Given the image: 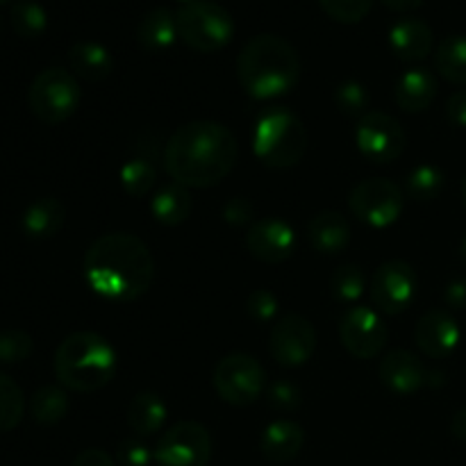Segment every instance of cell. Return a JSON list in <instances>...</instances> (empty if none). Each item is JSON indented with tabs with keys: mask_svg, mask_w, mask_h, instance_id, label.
I'll return each instance as SVG.
<instances>
[{
	"mask_svg": "<svg viewBox=\"0 0 466 466\" xmlns=\"http://www.w3.org/2000/svg\"><path fill=\"white\" fill-rule=\"evenodd\" d=\"M82 91L76 76L66 68H46L32 80L27 103L32 114L48 126H57L71 118L80 107Z\"/></svg>",
	"mask_w": 466,
	"mask_h": 466,
	"instance_id": "52a82bcc",
	"label": "cell"
},
{
	"mask_svg": "<svg viewBox=\"0 0 466 466\" xmlns=\"http://www.w3.org/2000/svg\"><path fill=\"white\" fill-rule=\"evenodd\" d=\"M305 446V431L296 421L278 419L268 423L259 440V451L273 464H287L299 458Z\"/></svg>",
	"mask_w": 466,
	"mask_h": 466,
	"instance_id": "ac0fdd59",
	"label": "cell"
},
{
	"mask_svg": "<svg viewBox=\"0 0 466 466\" xmlns=\"http://www.w3.org/2000/svg\"><path fill=\"white\" fill-rule=\"evenodd\" d=\"M460 258H462L466 262V237L462 239V244H460Z\"/></svg>",
	"mask_w": 466,
	"mask_h": 466,
	"instance_id": "bcb514c9",
	"label": "cell"
},
{
	"mask_svg": "<svg viewBox=\"0 0 466 466\" xmlns=\"http://www.w3.org/2000/svg\"><path fill=\"white\" fill-rule=\"evenodd\" d=\"M223 217H226L228 223H246L253 217V205L246 198H235L226 205Z\"/></svg>",
	"mask_w": 466,
	"mask_h": 466,
	"instance_id": "60d3db41",
	"label": "cell"
},
{
	"mask_svg": "<svg viewBox=\"0 0 466 466\" xmlns=\"http://www.w3.org/2000/svg\"><path fill=\"white\" fill-rule=\"evenodd\" d=\"M5 3H12V0H0V5H5Z\"/></svg>",
	"mask_w": 466,
	"mask_h": 466,
	"instance_id": "681fc988",
	"label": "cell"
},
{
	"mask_svg": "<svg viewBox=\"0 0 466 466\" xmlns=\"http://www.w3.org/2000/svg\"><path fill=\"white\" fill-rule=\"evenodd\" d=\"M444 300L449 308L464 309L466 308V280H453L444 291Z\"/></svg>",
	"mask_w": 466,
	"mask_h": 466,
	"instance_id": "7bdbcfd3",
	"label": "cell"
},
{
	"mask_svg": "<svg viewBox=\"0 0 466 466\" xmlns=\"http://www.w3.org/2000/svg\"><path fill=\"white\" fill-rule=\"evenodd\" d=\"M66 218V209L57 198H39L23 212L21 226L30 239H50L57 235Z\"/></svg>",
	"mask_w": 466,
	"mask_h": 466,
	"instance_id": "cb8c5ba5",
	"label": "cell"
},
{
	"mask_svg": "<svg viewBox=\"0 0 466 466\" xmlns=\"http://www.w3.org/2000/svg\"><path fill=\"white\" fill-rule=\"evenodd\" d=\"M85 278L103 299L118 303L137 300L153 285V253L139 237L127 232L103 235L86 250Z\"/></svg>",
	"mask_w": 466,
	"mask_h": 466,
	"instance_id": "7a4b0ae2",
	"label": "cell"
},
{
	"mask_svg": "<svg viewBox=\"0 0 466 466\" xmlns=\"http://www.w3.org/2000/svg\"><path fill=\"white\" fill-rule=\"evenodd\" d=\"M246 246L259 262L280 264L294 253L296 235L289 223H285L282 218H259L250 226L248 235H246Z\"/></svg>",
	"mask_w": 466,
	"mask_h": 466,
	"instance_id": "9a60e30c",
	"label": "cell"
},
{
	"mask_svg": "<svg viewBox=\"0 0 466 466\" xmlns=\"http://www.w3.org/2000/svg\"><path fill=\"white\" fill-rule=\"evenodd\" d=\"M330 291L339 303H355L364 294V273L355 264H341L330 278Z\"/></svg>",
	"mask_w": 466,
	"mask_h": 466,
	"instance_id": "1f68e13d",
	"label": "cell"
},
{
	"mask_svg": "<svg viewBox=\"0 0 466 466\" xmlns=\"http://www.w3.org/2000/svg\"><path fill=\"white\" fill-rule=\"evenodd\" d=\"M155 455L139 440H127L118 446V462L123 466H148Z\"/></svg>",
	"mask_w": 466,
	"mask_h": 466,
	"instance_id": "f35d334b",
	"label": "cell"
},
{
	"mask_svg": "<svg viewBox=\"0 0 466 466\" xmlns=\"http://www.w3.org/2000/svg\"><path fill=\"white\" fill-rule=\"evenodd\" d=\"M137 39L150 53H162L168 50L177 39V21L176 14L167 7H155L141 18L137 27Z\"/></svg>",
	"mask_w": 466,
	"mask_h": 466,
	"instance_id": "603a6c76",
	"label": "cell"
},
{
	"mask_svg": "<svg viewBox=\"0 0 466 466\" xmlns=\"http://www.w3.org/2000/svg\"><path fill=\"white\" fill-rule=\"evenodd\" d=\"M308 239L314 250L323 255H337L349 246L350 226L339 212H319L308 223Z\"/></svg>",
	"mask_w": 466,
	"mask_h": 466,
	"instance_id": "ffe728a7",
	"label": "cell"
},
{
	"mask_svg": "<svg viewBox=\"0 0 466 466\" xmlns=\"http://www.w3.org/2000/svg\"><path fill=\"white\" fill-rule=\"evenodd\" d=\"M176 3H180V5H189V3H194V0H176Z\"/></svg>",
	"mask_w": 466,
	"mask_h": 466,
	"instance_id": "c3c4849f",
	"label": "cell"
},
{
	"mask_svg": "<svg viewBox=\"0 0 466 466\" xmlns=\"http://www.w3.org/2000/svg\"><path fill=\"white\" fill-rule=\"evenodd\" d=\"M446 116L455 127H466V89L455 91L446 103Z\"/></svg>",
	"mask_w": 466,
	"mask_h": 466,
	"instance_id": "ab89813d",
	"label": "cell"
},
{
	"mask_svg": "<svg viewBox=\"0 0 466 466\" xmlns=\"http://www.w3.org/2000/svg\"><path fill=\"white\" fill-rule=\"evenodd\" d=\"M68 408H71V400H68L66 391L55 385L41 387L30 399V414L41 426L59 423L68 414Z\"/></svg>",
	"mask_w": 466,
	"mask_h": 466,
	"instance_id": "4316f807",
	"label": "cell"
},
{
	"mask_svg": "<svg viewBox=\"0 0 466 466\" xmlns=\"http://www.w3.org/2000/svg\"><path fill=\"white\" fill-rule=\"evenodd\" d=\"M358 148L369 162L390 164L403 155L405 130L394 116L382 112H369L360 118V126L355 130Z\"/></svg>",
	"mask_w": 466,
	"mask_h": 466,
	"instance_id": "8fae6325",
	"label": "cell"
},
{
	"mask_svg": "<svg viewBox=\"0 0 466 466\" xmlns=\"http://www.w3.org/2000/svg\"><path fill=\"white\" fill-rule=\"evenodd\" d=\"M157 466H208L212 460V437L196 421L168 428L153 451Z\"/></svg>",
	"mask_w": 466,
	"mask_h": 466,
	"instance_id": "30bf717a",
	"label": "cell"
},
{
	"mask_svg": "<svg viewBox=\"0 0 466 466\" xmlns=\"http://www.w3.org/2000/svg\"><path fill=\"white\" fill-rule=\"evenodd\" d=\"M435 66L441 77L455 85H466V36H446L435 53Z\"/></svg>",
	"mask_w": 466,
	"mask_h": 466,
	"instance_id": "83f0119b",
	"label": "cell"
},
{
	"mask_svg": "<svg viewBox=\"0 0 466 466\" xmlns=\"http://www.w3.org/2000/svg\"><path fill=\"white\" fill-rule=\"evenodd\" d=\"M155 177H157V171H155L153 162L148 157H135L127 164H123L121 168L123 189L130 196H135V198L148 194L150 187L155 185Z\"/></svg>",
	"mask_w": 466,
	"mask_h": 466,
	"instance_id": "4dcf8cb0",
	"label": "cell"
},
{
	"mask_svg": "<svg viewBox=\"0 0 466 466\" xmlns=\"http://www.w3.org/2000/svg\"><path fill=\"white\" fill-rule=\"evenodd\" d=\"M73 76L86 82H100L112 73V53L98 41H77L68 50Z\"/></svg>",
	"mask_w": 466,
	"mask_h": 466,
	"instance_id": "7402d4cb",
	"label": "cell"
},
{
	"mask_svg": "<svg viewBox=\"0 0 466 466\" xmlns=\"http://www.w3.org/2000/svg\"><path fill=\"white\" fill-rule=\"evenodd\" d=\"M462 200H464V208H466V177L462 180Z\"/></svg>",
	"mask_w": 466,
	"mask_h": 466,
	"instance_id": "7dc6e473",
	"label": "cell"
},
{
	"mask_svg": "<svg viewBox=\"0 0 466 466\" xmlns=\"http://www.w3.org/2000/svg\"><path fill=\"white\" fill-rule=\"evenodd\" d=\"M300 403H303V396H300L299 387H294L291 382L278 380L268 390V405H273L278 412H294Z\"/></svg>",
	"mask_w": 466,
	"mask_h": 466,
	"instance_id": "8d00e7d4",
	"label": "cell"
},
{
	"mask_svg": "<svg viewBox=\"0 0 466 466\" xmlns=\"http://www.w3.org/2000/svg\"><path fill=\"white\" fill-rule=\"evenodd\" d=\"M177 36L198 53H217L235 36V18L214 0H194L176 12Z\"/></svg>",
	"mask_w": 466,
	"mask_h": 466,
	"instance_id": "8992f818",
	"label": "cell"
},
{
	"mask_svg": "<svg viewBox=\"0 0 466 466\" xmlns=\"http://www.w3.org/2000/svg\"><path fill=\"white\" fill-rule=\"evenodd\" d=\"M314 349H317V332L312 323L300 314H287L273 326L268 350L282 367H300L312 358Z\"/></svg>",
	"mask_w": 466,
	"mask_h": 466,
	"instance_id": "5bb4252c",
	"label": "cell"
},
{
	"mask_svg": "<svg viewBox=\"0 0 466 466\" xmlns=\"http://www.w3.org/2000/svg\"><path fill=\"white\" fill-rule=\"evenodd\" d=\"M71 466H116V464H114V460L109 458L105 451L86 449V451H82L76 460H73Z\"/></svg>",
	"mask_w": 466,
	"mask_h": 466,
	"instance_id": "b9f144b4",
	"label": "cell"
},
{
	"mask_svg": "<svg viewBox=\"0 0 466 466\" xmlns=\"http://www.w3.org/2000/svg\"><path fill=\"white\" fill-rule=\"evenodd\" d=\"M32 355V337L23 330H7L0 335V364L25 362Z\"/></svg>",
	"mask_w": 466,
	"mask_h": 466,
	"instance_id": "d590c367",
	"label": "cell"
},
{
	"mask_svg": "<svg viewBox=\"0 0 466 466\" xmlns=\"http://www.w3.org/2000/svg\"><path fill=\"white\" fill-rule=\"evenodd\" d=\"M237 137L217 121H191L177 127L164 146V168L187 189L214 187L235 168Z\"/></svg>",
	"mask_w": 466,
	"mask_h": 466,
	"instance_id": "6da1fadb",
	"label": "cell"
},
{
	"mask_svg": "<svg viewBox=\"0 0 466 466\" xmlns=\"http://www.w3.org/2000/svg\"><path fill=\"white\" fill-rule=\"evenodd\" d=\"M191 209H194V198L189 189L177 182L162 187L150 203V212L164 226H180L189 218Z\"/></svg>",
	"mask_w": 466,
	"mask_h": 466,
	"instance_id": "484cf974",
	"label": "cell"
},
{
	"mask_svg": "<svg viewBox=\"0 0 466 466\" xmlns=\"http://www.w3.org/2000/svg\"><path fill=\"white\" fill-rule=\"evenodd\" d=\"M9 23L18 36L35 39V36L44 35L46 27H48V14L35 0H21L9 12Z\"/></svg>",
	"mask_w": 466,
	"mask_h": 466,
	"instance_id": "f1b7e54d",
	"label": "cell"
},
{
	"mask_svg": "<svg viewBox=\"0 0 466 466\" xmlns=\"http://www.w3.org/2000/svg\"><path fill=\"white\" fill-rule=\"evenodd\" d=\"M335 105L339 107V112H344L346 116H360L369 114V91L362 82L358 80H346L337 86L335 91Z\"/></svg>",
	"mask_w": 466,
	"mask_h": 466,
	"instance_id": "836d02e7",
	"label": "cell"
},
{
	"mask_svg": "<svg viewBox=\"0 0 466 466\" xmlns=\"http://www.w3.org/2000/svg\"><path fill=\"white\" fill-rule=\"evenodd\" d=\"M373 3L376 0H319L323 12L337 23H344V25H353L360 23L369 12H371Z\"/></svg>",
	"mask_w": 466,
	"mask_h": 466,
	"instance_id": "e575fe53",
	"label": "cell"
},
{
	"mask_svg": "<svg viewBox=\"0 0 466 466\" xmlns=\"http://www.w3.org/2000/svg\"><path fill=\"white\" fill-rule=\"evenodd\" d=\"M390 46L396 57L403 62H421L432 53L435 35L421 18H405V21L394 23L390 30Z\"/></svg>",
	"mask_w": 466,
	"mask_h": 466,
	"instance_id": "d6986e66",
	"label": "cell"
},
{
	"mask_svg": "<svg viewBox=\"0 0 466 466\" xmlns=\"http://www.w3.org/2000/svg\"><path fill=\"white\" fill-rule=\"evenodd\" d=\"M248 312L255 321L267 323L276 317L278 299L268 289H258L248 296Z\"/></svg>",
	"mask_w": 466,
	"mask_h": 466,
	"instance_id": "74e56055",
	"label": "cell"
},
{
	"mask_svg": "<svg viewBox=\"0 0 466 466\" xmlns=\"http://www.w3.org/2000/svg\"><path fill=\"white\" fill-rule=\"evenodd\" d=\"M437 96V77L428 68H410L396 82V103L403 112H423Z\"/></svg>",
	"mask_w": 466,
	"mask_h": 466,
	"instance_id": "44dd1931",
	"label": "cell"
},
{
	"mask_svg": "<svg viewBox=\"0 0 466 466\" xmlns=\"http://www.w3.org/2000/svg\"><path fill=\"white\" fill-rule=\"evenodd\" d=\"M237 77L250 98H278L299 82L300 57L289 41L264 32L246 41L241 48L237 57Z\"/></svg>",
	"mask_w": 466,
	"mask_h": 466,
	"instance_id": "3957f363",
	"label": "cell"
},
{
	"mask_svg": "<svg viewBox=\"0 0 466 466\" xmlns=\"http://www.w3.org/2000/svg\"><path fill=\"white\" fill-rule=\"evenodd\" d=\"M451 432H453V437H458L460 441H466V408L455 412L453 421H451Z\"/></svg>",
	"mask_w": 466,
	"mask_h": 466,
	"instance_id": "f6af8a7d",
	"label": "cell"
},
{
	"mask_svg": "<svg viewBox=\"0 0 466 466\" xmlns=\"http://www.w3.org/2000/svg\"><path fill=\"white\" fill-rule=\"evenodd\" d=\"M214 390L226 403L246 408L264 394L267 373H264L262 364L250 355H228L214 369Z\"/></svg>",
	"mask_w": 466,
	"mask_h": 466,
	"instance_id": "ba28073f",
	"label": "cell"
},
{
	"mask_svg": "<svg viewBox=\"0 0 466 466\" xmlns=\"http://www.w3.org/2000/svg\"><path fill=\"white\" fill-rule=\"evenodd\" d=\"M378 376L391 391L403 396L414 394L431 380V373L423 367L421 360L403 349L391 350L382 358L380 367H378Z\"/></svg>",
	"mask_w": 466,
	"mask_h": 466,
	"instance_id": "e0dca14e",
	"label": "cell"
},
{
	"mask_svg": "<svg viewBox=\"0 0 466 466\" xmlns=\"http://www.w3.org/2000/svg\"><path fill=\"white\" fill-rule=\"evenodd\" d=\"M444 189V173L437 167H431V164H423V167H417L408 177V194L412 196L414 200H426L437 198Z\"/></svg>",
	"mask_w": 466,
	"mask_h": 466,
	"instance_id": "d6a6232c",
	"label": "cell"
},
{
	"mask_svg": "<svg viewBox=\"0 0 466 466\" xmlns=\"http://www.w3.org/2000/svg\"><path fill=\"white\" fill-rule=\"evenodd\" d=\"M55 376L64 390L98 391L116 371V355L107 339L96 332H73L55 350Z\"/></svg>",
	"mask_w": 466,
	"mask_h": 466,
	"instance_id": "277c9868",
	"label": "cell"
},
{
	"mask_svg": "<svg viewBox=\"0 0 466 466\" xmlns=\"http://www.w3.org/2000/svg\"><path fill=\"white\" fill-rule=\"evenodd\" d=\"M385 7H390L391 12H414L423 5V0H382Z\"/></svg>",
	"mask_w": 466,
	"mask_h": 466,
	"instance_id": "ee69618b",
	"label": "cell"
},
{
	"mask_svg": "<svg viewBox=\"0 0 466 466\" xmlns=\"http://www.w3.org/2000/svg\"><path fill=\"white\" fill-rule=\"evenodd\" d=\"M414 296H417V273L403 259H390L373 273L371 299L382 314L405 312L412 305Z\"/></svg>",
	"mask_w": 466,
	"mask_h": 466,
	"instance_id": "4fadbf2b",
	"label": "cell"
},
{
	"mask_svg": "<svg viewBox=\"0 0 466 466\" xmlns=\"http://www.w3.org/2000/svg\"><path fill=\"white\" fill-rule=\"evenodd\" d=\"M339 337L344 349L353 358L373 360L385 349L390 332L376 309L367 305H353L341 319Z\"/></svg>",
	"mask_w": 466,
	"mask_h": 466,
	"instance_id": "7c38bea8",
	"label": "cell"
},
{
	"mask_svg": "<svg viewBox=\"0 0 466 466\" xmlns=\"http://www.w3.org/2000/svg\"><path fill=\"white\" fill-rule=\"evenodd\" d=\"M419 350L431 360H444L458 349L460 344V326L449 312H428L419 319L417 330H414Z\"/></svg>",
	"mask_w": 466,
	"mask_h": 466,
	"instance_id": "2e32d148",
	"label": "cell"
},
{
	"mask_svg": "<svg viewBox=\"0 0 466 466\" xmlns=\"http://www.w3.org/2000/svg\"><path fill=\"white\" fill-rule=\"evenodd\" d=\"M167 421V405L153 391H141L127 405V426L137 437L157 435Z\"/></svg>",
	"mask_w": 466,
	"mask_h": 466,
	"instance_id": "d4e9b609",
	"label": "cell"
},
{
	"mask_svg": "<svg viewBox=\"0 0 466 466\" xmlns=\"http://www.w3.org/2000/svg\"><path fill=\"white\" fill-rule=\"evenodd\" d=\"M253 148L267 167H296L308 150V130L296 114L271 109L255 126Z\"/></svg>",
	"mask_w": 466,
	"mask_h": 466,
	"instance_id": "5b68a950",
	"label": "cell"
},
{
	"mask_svg": "<svg viewBox=\"0 0 466 466\" xmlns=\"http://www.w3.org/2000/svg\"><path fill=\"white\" fill-rule=\"evenodd\" d=\"M25 399L12 378L0 373V432H9L21 423Z\"/></svg>",
	"mask_w": 466,
	"mask_h": 466,
	"instance_id": "f546056e",
	"label": "cell"
},
{
	"mask_svg": "<svg viewBox=\"0 0 466 466\" xmlns=\"http://www.w3.org/2000/svg\"><path fill=\"white\" fill-rule=\"evenodd\" d=\"M349 208L367 226L387 228L403 212V191L387 177H369L350 189Z\"/></svg>",
	"mask_w": 466,
	"mask_h": 466,
	"instance_id": "9c48e42d",
	"label": "cell"
}]
</instances>
